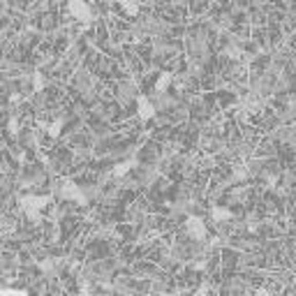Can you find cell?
Here are the masks:
<instances>
[{
	"instance_id": "obj_2",
	"label": "cell",
	"mask_w": 296,
	"mask_h": 296,
	"mask_svg": "<svg viewBox=\"0 0 296 296\" xmlns=\"http://www.w3.org/2000/svg\"><path fill=\"white\" fill-rule=\"evenodd\" d=\"M215 102H217V109L225 111V109H231V106H238V95H236L234 88H227V86H220L215 88Z\"/></svg>"
},
{
	"instance_id": "obj_1",
	"label": "cell",
	"mask_w": 296,
	"mask_h": 296,
	"mask_svg": "<svg viewBox=\"0 0 296 296\" xmlns=\"http://www.w3.org/2000/svg\"><path fill=\"white\" fill-rule=\"evenodd\" d=\"M65 141H67L77 153H90L92 151V143H95V137H92V132L86 127V125H83V127H79L77 132L69 134Z\"/></svg>"
}]
</instances>
